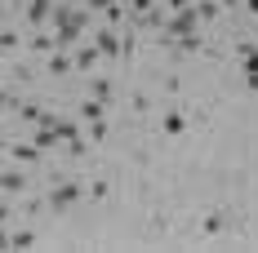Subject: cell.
I'll return each mask as SVG.
<instances>
[{
	"label": "cell",
	"mask_w": 258,
	"mask_h": 253,
	"mask_svg": "<svg viewBox=\"0 0 258 253\" xmlns=\"http://www.w3.org/2000/svg\"><path fill=\"white\" fill-rule=\"evenodd\" d=\"M31 142H36L40 151H45V147H53V142H58V133H53V125H40V129H36V138H31Z\"/></svg>",
	"instance_id": "obj_9"
},
{
	"label": "cell",
	"mask_w": 258,
	"mask_h": 253,
	"mask_svg": "<svg viewBox=\"0 0 258 253\" xmlns=\"http://www.w3.org/2000/svg\"><path fill=\"white\" fill-rule=\"evenodd\" d=\"M31 49H40V53L53 49V36H36V40H31Z\"/></svg>",
	"instance_id": "obj_19"
},
{
	"label": "cell",
	"mask_w": 258,
	"mask_h": 253,
	"mask_svg": "<svg viewBox=\"0 0 258 253\" xmlns=\"http://www.w3.org/2000/svg\"><path fill=\"white\" fill-rule=\"evenodd\" d=\"M0 18H5V5H0Z\"/></svg>",
	"instance_id": "obj_27"
},
{
	"label": "cell",
	"mask_w": 258,
	"mask_h": 253,
	"mask_svg": "<svg viewBox=\"0 0 258 253\" xmlns=\"http://www.w3.org/2000/svg\"><path fill=\"white\" fill-rule=\"evenodd\" d=\"M72 67H76V62H72V58H67V53H62V49H58V53H53V58H49V71H53V76H67Z\"/></svg>",
	"instance_id": "obj_8"
},
{
	"label": "cell",
	"mask_w": 258,
	"mask_h": 253,
	"mask_svg": "<svg viewBox=\"0 0 258 253\" xmlns=\"http://www.w3.org/2000/svg\"><path fill=\"white\" fill-rule=\"evenodd\" d=\"M53 27H58V36H53V49H72L80 36H85V27H89V9H80V5H53L49 9Z\"/></svg>",
	"instance_id": "obj_1"
},
{
	"label": "cell",
	"mask_w": 258,
	"mask_h": 253,
	"mask_svg": "<svg viewBox=\"0 0 258 253\" xmlns=\"http://www.w3.org/2000/svg\"><path fill=\"white\" fill-rule=\"evenodd\" d=\"M89 138H94V142H103V138H107V125H103V116H98V120H89Z\"/></svg>",
	"instance_id": "obj_16"
},
{
	"label": "cell",
	"mask_w": 258,
	"mask_h": 253,
	"mask_svg": "<svg viewBox=\"0 0 258 253\" xmlns=\"http://www.w3.org/2000/svg\"><path fill=\"white\" fill-rule=\"evenodd\" d=\"M18 116H23V120H31V125H40V120H45V116H40L36 107H18Z\"/></svg>",
	"instance_id": "obj_18"
},
{
	"label": "cell",
	"mask_w": 258,
	"mask_h": 253,
	"mask_svg": "<svg viewBox=\"0 0 258 253\" xmlns=\"http://www.w3.org/2000/svg\"><path fill=\"white\" fill-rule=\"evenodd\" d=\"M245 9H249V14H254V18H258V0H245Z\"/></svg>",
	"instance_id": "obj_24"
},
{
	"label": "cell",
	"mask_w": 258,
	"mask_h": 253,
	"mask_svg": "<svg viewBox=\"0 0 258 253\" xmlns=\"http://www.w3.org/2000/svg\"><path fill=\"white\" fill-rule=\"evenodd\" d=\"M14 45H18V36L14 31H0V49H14Z\"/></svg>",
	"instance_id": "obj_20"
},
{
	"label": "cell",
	"mask_w": 258,
	"mask_h": 253,
	"mask_svg": "<svg viewBox=\"0 0 258 253\" xmlns=\"http://www.w3.org/2000/svg\"><path fill=\"white\" fill-rule=\"evenodd\" d=\"M187 5H191V0H169V9H187Z\"/></svg>",
	"instance_id": "obj_23"
},
{
	"label": "cell",
	"mask_w": 258,
	"mask_h": 253,
	"mask_svg": "<svg viewBox=\"0 0 258 253\" xmlns=\"http://www.w3.org/2000/svg\"><path fill=\"white\" fill-rule=\"evenodd\" d=\"M165 133H182V116H178V111L165 116Z\"/></svg>",
	"instance_id": "obj_17"
},
{
	"label": "cell",
	"mask_w": 258,
	"mask_h": 253,
	"mask_svg": "<svg viewBox=\"0 0 258 253\" xmlns=\"http://www.w3.org/2000/svg\"><path fill=\"white\" fill-rule=\"evenodd\" d=\"M94 98H98V102L111 98V80H94Z\"/></svg>",
	"instance_id": "obj_15"
},
{
	"label": "cell",
	"mask_w": 258,
	"mask_h": 253,
	"mask_svg": "<svg viewBox=\"0 0 258 253\" xmlns=\"http://www.w3.org/2000/svg\"><path fill=\"white\" fill-rule=\"evenodd\" d=\"M49 9H53V0H27V23L31 27L49 23Z\"/></svg>",
	"instance_id": "obj_6"
},
{
	"label": "cell",
	"mask_w": 258,
	"mask_h": 253,
	"mask_svg": "<svg viewBox=\"0 0 258 253\" xmlns=\"http://www.w3.org/2000/svg\"><path fill=\"white\" fill-rule=\"evenodd\" d=\"M111 5H116V0H89V9H94V14H98V9H103V14H107Z\"/></svg>",
	"instance_id": "obj_21"
},
{
	"label": "cell",
	"mask_w": 258,
	"mask_h": 253,
	"mask_svg": "<svg viewBox=\"0 0 258 253\" xmlns=\"http://www.w3.org/2000/svg\"><path fill=\"white\" fill-rule=\"evenodd\" d=\"M94 49L103 53V58H116V53H120V36H116L111 27H103V31L94 36Z\"/></svg>",
	"instance_id": "obj_4"
},
{
	"label": "cell",
	"mask_w": 258,
	"mask_h": 253,
	"mask_svg": "<svg viewBox=\"0 0 258 253\" xmlns=\"http://www.w3.org/2000/svg\"><path fill=\"white\" fill-rule=\"evenodd\" d=\"M240 71L249 76V89H258V49L254 45H240Z\"/></svg>",
	"instance_id": "obj_5"
},
{
	"label": "cell",
	"mask_w": 258,
	"mask_h": 253,
	"mask_svg": "<svg viewBox=\"0 0 258 253\" xmlns=\"http://www.w3.org/2000/svg\"><path fill=\"white\" fill-rule=\"evenodd\" d=\"M36 244V235L31 231H18V235H9V249H31Z\"/></svg>",
	"instance_id": "obj_12"
},
{
	"label": "cell",
	"mask_w": 258,
	"mask_h": 253,
	"mask_svg": "<svg viewBox=\"0 0 258 253\" xmlns=\"http://www.w3.org/2000/svg\"><path fill=\"white\" fill-rule=\"evenodd\" d=\"M5 218H9V204H5V196H0V222H5Z\"/></svg>",
	"instance_id": "obj_22"
},
{
	"label": "cell",
	"mask_w": 258,
	"mask_h": 253,
	"mask_svg": "<svg viewBox=\"0 0 258 253\" xmlns=\"http://www.w3.org/2000/svg\"><path fill=\"white\" fill-rule=\"evenodd\" d=\"M72 62H76V67H94V62H98V49L89 45V49H80L76 58H72Z\"/></svg>",
	"instance_id": "obj_14"
},
{
	"label": "cell",
	"mask_w": 258,
	"mask_h": 253,
	"mask_svg": "<svg viewBox=\"0 0 258 253\" xmlns=\"http://www.w3.org/2000/svg\"><path fill=\"white\" fill-rule=\"evenodd\" d=\"M80 116H85V120H98V116H103V102H98V98L80 102Z\"/></svg>",
	"instance_id": "obj_11"
},
{
	"label": "cell",
	"mask_w": 258,
	"mask_h": 253,
	"mask_svg": "<svg viewBox=\"0 0 258 253\" xmlns=\"http://www.w3.org/2000/svg\"><path fill=\"white\" fill-rule=\"evenodd\" d=\"M80 200V182H58L49 191V204L53 209H67V204H76Z\"/></svg>",
	"instance_id": "obj_3"
},
{
	"label": "cell",
	"mask_w": 258,
	"mask_h": 253,
	"mask_svg": "<svg viewBox=\"0 0 258 253\" xmlns=\"http://www.w3.org/2000/svg\"><path fill=\"white\" fill-rule=\"evenodd\" d=\"M0 191H5V196H14V191H27V178L18 174V169H5V174H0Z\"/></svg>",
	"instance_id": "obj_7"
},
{
	"label": "cell",
	"mask_w": 258,
	"mask_h": 253,
	"mask_svg": "<svg viewBox=\"0 0 258 253\" xmlns=\"http://www.w3.org/2000/svg\"><path fill=\"white\" fill-rule=\"evenodd\" d=\"M196 18H218V0H201V5H196Z\"/></svg>",
	"instance_id": "obj_13"
},
{
	"label": "cell",
	"mask_w": 258,
	"mask_h": 253,
	"mask_svg": "<svg viewBox=\"0 0 258 253\" xmlns=\"http://www.w3.org/2000/svg\"><path fill=\"white\" fill-rule=\"evenodd\" d=\"M196 23H201V18H196V9H191V5H187V9H174V18L165 23V36H169V40H174V36H191Z\"/></svg>",
	"instance_id": "obj_2"
},
{
	"label": "cell",
	"mask_w": 258,
	"mask_h": 253,
	"mask_svg": "<svg viewBox=\"0 0 258 253\" xmlns=\"http://www.w3.org/2000/svg\"><path fill=\"white\" fill-rule=\"evenodd\" d=\"M223 5H240V0H223Z\"/></svg>",
	"instance_id": "obj_26"
},
{
	"label": "cell",
	"mask_w": 258,
	"mask_h": 253,
	"mask_svg": "<svg viewBox=\"0 0 258 253\" xmlns=\"http://www.w3.org/2000/svg\"><path fill=\"white\" fill-rule=\"evenodd\" d=\"M0 249H9V235H5V231H0Z\"/></svg>",
	"instance_id": "obj_25"
},
{
	"label": "cell",
	"mask_w": 258,
	"mask_h": 253,
	"mask_svg": "<svg viewBox=\"0 0 258 253\" xmlns=\"http://www.w3.org/2000/svg\"><path fill=\"white\" fill-rule=\"evenodd\" d=\"M14 160H23V164H36V160H40V147H14Z\"/></svg>",
	"instance_id": "obj_10"
}]
</instances>
